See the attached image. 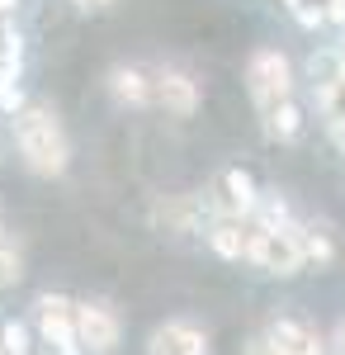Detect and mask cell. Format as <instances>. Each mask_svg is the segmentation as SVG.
<instances>
[{"label":"cell","instance_id":"1","mask_svg":"<svg viewBox=\"0 0 345 355\" xmlns=\"http://www.w3.org/2000/svg\"><path fill=\"white\" fill-rule=\"evenodd\" d=\"M15 147L33 175H62L67 162H71V147H67V133L57 123V114L48 105H24L15 114Z\"/></svg>","mask_w":345,"mask_h":355},{"label":"cell","instance_id":"2","mask_svg":"<svg viewBox=\"0 0 345 355\" xmlns=\"http://www.w3.org/2000/svg\"><path fill=\"white\" fill-rule=\"evenodd\" d=\"M298 223L289 227H265V223L246 218V261L260 266L265 275H298L303 270V251H298Z\"/></svg>","mask_w":345,"mask_h":355},{"label":"cell","instance_id":"3","mask_svg":"<svg viewBox=\"0 0 345 355\" xmlns=\"http://www.w3.org/2000/svg\"><path fill=\"white\" fill-rule=\"evenodd\" d=\"M246 90H251V100H256V114L293 100V62L279 53V48L251 53V62H246Z\"/></svg>","mask_w":345,"mask_h":355},{"label":"cell","instance_id":"4","mask_svg":"<svg viewBox=\"0 0 345 355\" xmlns=\"http://www.w3.org/2000/svg\"><path fill=\"white\" fill-rule=\"evenodd\" d=\"M33 327L53 355H85L76 336V299L67 294H38L33 303Z\"/></svg>","mask_w":345,"mask_h":355},{"label":"cell","instance_id":"5","mask_svg":"<svg viewBox=\"0 0 345 355\" xmlns=\"http://www.w3.org/2000/svg\"><path fill=\"white\" fill-rule=\"evenodd\" d=\"M76 336L85 355H114L118 336H123V322L105 299H85L76 303Z\"/></svg>","mask_w":345,"mask_h":355},{"label":"cell","instance_id":"6","mask_svg":"<svg viewBox=\"0 0 345 355\" xmlns=\"http://www.w3.org/2000/svg\"><path fill=\"white\" fill-rule=\"evenodd\" d=\"M256 204H260V190H256L251 171L227 166V171L218 175V194H213V209H209V214H227V218L246 223L251 214H256Z\"/></svg>","mask_w":345,"mask_h":355},{"label":"cell","instance_id":"7","mask_svg":"<svg viewBox=\"0 0 345 355\" xmlns=\"http://www.w3.org/2000/svg\"><path fill=\"white\" fill-rule=\"evenodd\" d=\"M152 95H157L161 110H170L175 119H189L199 110V81L180 67H157L152 71Z\"/></svg>","mask_w":345,"mask_h":355},{"label":"cell","instance_id":"8","mask_svg":"<svg viewBox=\"0 0 345 355\" xmlns=\"http://www.w3.org/2000/svg\"><path fill=\"white\" fill-rule=\"evenodd\" d=\"M279 355H326V341L312 322L303 318H269V327L260 331Z\"/></svg>","mask_w":345,"mask_h":355},{"label":"cell","instance_id":"9","mask_svg":"<svg viewBox=\"0 0 345 355\" xmlns=\"http://www.w3.org/2000/svg\"><path fill=\"white\" fill-rule=\"evenodd\" d=\"M147 355H209V331L185 322V318H170L152 331Z\"/></svg>","mask_w":345,"mask_h":355},{"label":"cell","instance_id":"10","mask_svg":"<svg viewBox=\"0 0 345 355\" xmlns=\"http://www.w3.org/2000/svg\"><path fill=\"white\" fill-rule=\"evenodd\" d=\"M204 242H209L222 261H246V223L227 218V214H209V218H204Z\"/></svg>","mask_w":345,"mask_h":355},{"label":"cell","instance_id":"11","mask_svg":"<svg viewBox=\"0 0 345 355\" xmlns=\"http://www.w3.org/2000/svg\"><path fill=\"white\" fill-rule=\"evenodd\" d=\"M109 95L123 105V110H147L157 95H152V71L142 67H114L109 71Z\"/></svg>","mask_w":345,"mask_h":355},{"label":"cell","instance_id":"12","mask_svg":"<svg viewBox=\"0 0 345 355\" xmlns=\"http://www.w3.org/2000/svg\"><path fill=\"white\" fill-rule=\"evenodd\" d=\"M260 128H265L269 142H293V137L303 133V110H298V100H284V105L265 110L260 114Z\"/></svg>","mask_w":345,"mask_h":355},{"label":"cell","instance_id":"13","mask_svg":"<svg viewBox=\"0 0 345 355\" xmlns=\"http://www.w3.org/2000/svg\"><path fill=\"white\" fill-rule=\"evenodd\" d=\"M298 251H303V266H308V261L326 266V261L336 256L331 232H326V227H317V223H298Z\"/></svg>","mask_w":345,"mask_h":355},{"label":"cell","instance_id":"14","mask_svg":"<svg viewBox=\"0 0 345 355\" xmlns=\"http://www.w3.org/2000/svg\"><path fill=\"white\" fill-rule=\"evenodd\" d=\"M152 218L166 223V227H194L199 223V199H166V204H157Z\"/></svg>","mask_w":345,"mask_h":355},{"label":"cell","instance_id":"15","mask_svg":"<svg viewBox=\"0 0 345 355\" xmlns=\"http://www.w3.org/2000/svg\"><path fill=\"white\" fill-rule=\"evenodd\" d=\"M19 275H24V256H19V246H15V242H0V289L19 284Z\"/></svg>","mask_w":345,"mask_h":355},{"label":"cell","instance_id":"16","mask_svg":"<svg viewBox=\"0 0 345 355\" xmlns=\"http://www.w3.org/2000/svg\"><path fill=\"white\" fill-rule=\"evenodd\" d=\"M0 110L5 114L24 110V90H19V81H0Z\"/></svg>","mask_w":345,"mask_h":355},{"label":"cell","instance_id":"17","mask_svg":"<svg viewBox=\"0 0 345 355\" xmlns=\"http://www.w3.org/2000/svg\"><path fill=\"white\" fill-rule=\"evenodd\" d=\"M241 355H279V351L269 346L265 336H251V341H246V351H241Z\"/></svg>","mask_w":345,"mask_h":355},{"label":"cell","instance_id":"18","mask_svg":"<svg viewBox=\"0 0 345 355\" xmlns=\"http://www.w3.org/2000/svg\"><path fill=\"white\" fill-rule=\"evenodd\" d=\"M71 5H80V10H105V5H114V0H71Z\"/></svg>","mask_w":345,"mask_h":355},{"label":"cell","instance_id":"19","mask_svg":"<svg viewBox=\"0 0 345 355\" xmlns=\"http://www.w3.org/2000/svg\"><path fill=\"white\" fill-rule=\"evenodd\" d=\"M0 242H10V237H5V223H0Z\"/></svg>","mask_w":345,"mask_h":355},{"label":"cell","instance_id":"20","mask_svg":"<svg viewBox=\"0 0 345 355\" xmlns=\"http://www.w3.org/2000/svg\"><path fill=\"white\" fill-rule=\"evenodd\" d=\"M0 355H5V336H0Z\"/></svg>","mask_w":345,"mask_h":355}]
</instances>
